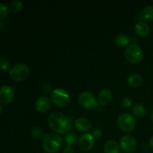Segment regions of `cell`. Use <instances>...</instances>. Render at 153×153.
<instances>
[{"label":"cell","mask_w":153,"mask_h":153,"mask_svg":"<svg viewBox=\"0 0 153 153\" xmlns=\"http://www.w3.org/2000/svg\"><path fill=\"white\" fill-rule=\"evenodd\" d=\"M47 123L51 129L58 134L68 133L73 126L71 118L61 112L55 111L48 116Z\"/></svg>","instance_id":"obj_1"},{"label":"cell","mask_w":153,"mask_h":153,"mask_svg":"<svg viewBox=\"0 0 153 153\" xmlns=\"http://www.w3.org/2000/svg\"><path fill=\"white\" fill-rule=\"evenodd\" d=\"M62 137L55 132L48 133L43 140V149L47 153L58 152L62 147Z\"/></svg>","instance_id":"obj_2"},{"label":"cell","mask_w":153,"mask_h":153,"mask_svg":"<svg viewBox=\"0 0 153 153\" xmlns=\"http://www.w3.org/2000/svg\"><path fill=\"white\" fill-rule=\"evenodd\" d=\"M125 58L132 64H137L143 59V52L141 47L137 43H132L127 46L124 52Z\"/></svg>","instance_id":"obj_3"},{"label":"cell","mask_w":153,"mask_h":153,"mask_svg":"<svg viewBox=\"0 0 153 153\" xmlns=\"http://www.w3.org/2000/svg\"><path fill=\"white\" fill-rule=\"evenodd\" d=\"M51 101L55 106L64 108L70 103V97L67 91L63 88H55L51 94Z\"/></svg>","instance_id":"obj_4"},{"label":"cell","mask_w":153,"mask_h":153,"mask_svg":"<svg viewBox=\"0 0 153 153\" xmlns=\"http://www.w3.org/2000/svg\"><path fill=\"white\" fill-rule=\"evenodd\" d=\"M29 68L25 64H15L9 70V76L15 82H22L29 76Z\"/></svg>","instance_id":"obj_5"},{"label":"cell","mask_w":153,"mask_h":153,"mask_svg":"<svg viewBox=\"0 0 153 153\" xmlns=\"http://www.w3.org/2000/svg\"><path fill=\"white\" fill-rule=\"evenodd\" d=\"M117 127L124 132H129L134 128L136 120L134 117L129 113H123L118 117L117 120Z\"/></svg>","instance_id":"obj_6"},{"label":"cell","mask_w":153,"mask_h":153,"mask_svg":"<svg viewBox=\"0 0 153 153\" xmlns=\"http://www.w3.org/2000/svg\"><path fill=\"white\" fill-rule=\"evenodd\" d=\"M78 102L82 108L88 111L94 109L98 104L94 94L89 91H83L81 93L78 98Z\"/></svg>","instance_id":"obj_7"},{"label":"cell","mask_w":153,"mask_h":153,"mask_svg":"<svg viewBox=\"0 0 153 153\" xmlns=\"http://www.w3.org/2000/svg\"><path fill=\"white\" fill-rule=\"evenodd\" d=\"M119 146L120 149L128 153L134 152L137 146V142L135 137L131 134L123 135L119 141Z\"/></svg>","instance_id":"obj_8"},{"label":"cell","mask_w":153,"mask_h":153,"mask_svg":"<svg viewBox=\"0 0 153 153\" xmlns=\"http://www.w3.org/2000/svg\"><path fill=\"white\" fill-rule=\"evenodd\" d=\"M95 138L91 133H84L79 137L78 146L84 152H89L94 148Z\"/></svg>","instance_id":"obj_9"},{"label":"cell","mask_w":153,"mask_h":153,"mask_svg":"<svg viewBox=\"0 0 153 153\" xmlns=\"http://www.w3.org/2000/svg\"><path fill=\"white\" fill-rule=\"evenodd\" d=\"M14 98V91L9 85H3L0 88V102L7 105Z\"/></svg>","instance_id":"obj_10"},{"label":"cell","mask_w":153,"mask_h":153,"mask_svg":"<svg viewBox=\"0 0 153 153\" xmlns=\"http://www.w3.org/2000/svg\"><path fill=\"white\" fill-rule=\"evenodd\" d=\"M52 101L46 96H40L37 99L34 104L35 109L40 113H46L50 109Z\"/></svg>","instance_id":"obj_11"},{"label":"cell","mask_w":153,"mask_h":153,"mask_svg":"<svg viewBox=\"0 0 153 153\" xmlns=\"http://www.w3.org/2000/svg\"><path fill=\"white\" fill-rule=\"evenodd\" d=\"M74 127L79 132L88 133L92 128V123L88 118L79 117L75 120Z\"/></svg>","instance_id":"obj_12"},{"label":"cell","mask_w":153,"mask_h":153,"mask_svg":"<svg viewBox=\"0 0 153 153\" xmlns=\"http://www.w3.org/2000/svg\"><path fill=\"white\" fill-rule=\"evenodd\" d=\"M134 31L138 37L145 38L147 37L150 32V27L147 22L143 20L138 21L134 25Z\"/></svg>","instance_id":"obj_13"},{"label":"cell","mask_w":153,"mask_h":153,"mask_svg":"<svg viewBox=\"0 0 153 153\" xmlns=\"http://www.w3.org/2000/svg\"><path fill=\"white\" fill-rule=\"evenodd\" d=\"M113 99V94L109 89L105 88L99 92L97 102L102 106H106L111 103Z\"/></svg>","instance_id":"obj_14"},{"label":"cell","mask_w":153,"mask_h":153,"mask_svg":"<svg viewBox=\"0 0 153 153\" xmlns=\"http://www.w3.org/2000/svg\"><path fill=\"white\" fill-rule=\"evenodd\" d=\"M127 82L129 87L132 88H137L143 84V77L138 73H132L128 76Z\"/></svg>","instance_id":"obj_15"},{"label":"cell","mask_w":153,"mask_h":153,"mask_svg":"<svg viewBox=\"0 0 153 153\" xmlns=\"http://www.w3.org/2000/svg\"><path fill=\"white\" fill-rule=\"evenodd\" d=\"M104 153H120V148L117 142L109 140L104 145Z\"/></svg>","instance_id":"obj_16"},{"label":"cell","mask_w":153,"mask_h":153,"mask_svg":"<svg viewBox=\"0 0 153 153\" xmlns=\"http://www.w3.org/2000/svg\"><path fill=\"white\" fill-rule=\"evenodd\" d=\"M140 17L144 22L153 21V5H146L142 9L140 13Z\"/></svg>","instance_id":"obj_17"},{"label":"cell","mask_w":153,"mask_h":153,"mask_svg":"<svg viewBox=\"0 0 153 153\" xmlns=\"http://www.w3.org/2000/svg\"><path fill=\"white\" fill-rule=\"evenodd\" d=\"M130 37L126 34H119L115 37L114 43L119 47H125L130 43Z\"/></svg>","instance_id":"obj_18"},{"label":"cell","mask_w":153,"mask_h":153,"mask_svg":"<svg viewBox=\"0 0 153 153\" xmlns=\"http://www.w3.org/2000/svg\"><path fill=\"white\" fill-rule=\"evenodd\" d=\"M131 112H132V115L134 117L139 118L143 117L146 114V108L144 105L139 103V104H136L135 105L133 106Z\"/></svg>","instance_id":"obj_19"},{"label":"cell","mask_w":153,"mask_h":153,"mask_svg":"<svg viewBox=\"0 0 153 153\" xmlns=\"http://www.w3.org/2000/svg\"><path fill=\"white\" fill-rule=\"evenodd\" d=\"M64 141L67 143L68 146H76L78 144V141H79V137H78L77 134L74 131H69L67 133L64 137Z\"/></svg>","instance_id":"obj_20"},{"label":"cell","mask_w":153,"mask_h":153,"mask_svg":"<svg viewBox=\"0 0 153 153\" xmlns=\"http://www.w3.org/2000/svg\"><path fill=\"white\" fill-rule=\"evenodd\" d=\"M10 10L13 13H19L22 10L23 5H22V1H18V0H15L10 3Z\"/></svg>","instance_id":"obj_21"},{"label":"cell","mask_w":153,"mask_h":153,"mask_svg":"<svg viewBox=\"0 0 153 153\" xmlns=\"http://www.w3.org/2000/svg\"><path fill=\"white\" fill-rule=\"evenodd\" d=\"M31 135H32V137H34V138L38 139V140L39 139L42 138L43 139L45 137L43 130L40 129L38 127H35V128H34L31 130Z\"/></svg>","instance_id":"obj_22"},{"label":"cell","mask_w":153,"mask_h":153,"mask_svg":"<svg viewBox=\"0 0 153 153\" xmlns=\"http://www.w3.org/2000/svg\"><path fill=\"white\" fill-rule=\"evenodd\" d=\"M0 70L3 72L10 70V62L6 58H0Z\"/></svg>","instance_id":"obj_23"},{"label":"cell","mask_w":153,"mask_h":153,"mask_svg":"<svg viewBox=\"0 0 153 153\" xmlns=\"http://www.w3.org/2000/svg\"><path fill=\"white\" fill-rule=\"evenodd\" d=\"M9 14V9L6 4L0 3V19H3Z\"/></svg>","instance_id":"obj_24"},{"label":"cell","mask_w":153,"mask_h":153,"mask_svg":"<svg viewBox=\"0 0 153 153\" xmlns=\"http://www.w3.org/2000/svg\"><path fill=\"white\" fill-rule=\"evenodd\" d=\"M132 105V100L131 99L128 98V97H125L123 99L122 102H121V105L124 108H128Z\"/></svg>","instance_id":"obj_25"},{"label":"cell","mask_w":153,"mask_h":153,"mask_svg":"<svg viewBox=\"0 0 153 153\" xmlns=\"http://www.w3.org/2000/svg\"><path fill=\"white\" fill-rule=\"evenodd\" d=\"M43 88V91L45 94H52V92L53 91V88H52V85L50 84H44L42 87Z\"/></svg>","instance_id":"obj_26"},{"label":"cell","mask_w":153,"mask_h":153,"mask_svg":"<svg viewBox=\"0 0 153 153\" xmlns=\"http://www.w3.org/2000/svg\"><path fill=\"white\" fill-rule=\"evenodd\" d=\"M92 134L93 136H94V138L99 139L102 137V131L100 129H95Z\"/></svg>","instance_id":"obj_27"},{"label":"cell","mask_w":153,"mask_h":153,"mask_svg":"<svg viewBox=\"0 0 153 153\" xmlns=\"http://www.w3.org/2000/svg\"><path fill=\"white\" fill-rule=\"evenodd\" d=\"M63 153H73V146H68V145H67V146L64 149Z\"/></svg>","instance_id":"obj_28"},{"label":"cell","mask_w":153,"mask_h":153,"mask_svg":"<svg viewBox=\"0 0 153 153\" xmlns=\"http://www.w3.org/2000/svg\"><path fill=\"white\" fill-rule=\"evenodd\" d=\"M149 146L152 148V149H153V135L150 137V139H149Z\"/></svg>","instance_id":"obj_29"},{"label":"cell","mask_w":153,"mask_h":153,"mask_svg":"<svg viewBox=\"0 0 153 153\" xmlns=\"http://www.w3.org/2000/svg\"><path fill=\"white\" fill-rule=\"evenodd\" d=\"M150 120H151V122L153 123V110L152 111V112H151L150 114Z\"/></svg>","instance_id":"obj_30"},{"label":"cell","mask_w":153,"mask_h":153,"mask_svg":"<svg viewBox=\"0 0 153 153\" xmlns=\"http://www.w3.org/2000/svg\"><path fill=\"white\" fill-rule=\"evenodd\" d=\"M3 24H4V23H3V22H1V21H0V28H1V27L3 26Z\"/></svg>","instance_id":"obj_31"},{"label":"cell","mask_w":153,"mask_h":153,"mask_svg":"<svg viewBox=\"0 0 153 153\" xmlns=\"http://www.w3.org/2000/svg\"><path fill=\"white\" fill-rule=\"evenodd\" d=\"M1 111H2V108H1V104H0V114H1Z\"/></svg>","instance_id":"obj_32"}]
</instances>
